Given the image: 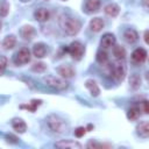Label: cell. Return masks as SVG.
Listing matches in <instances>:
<instances>
[{"mask_svg": "<svg viewBox=\"0 0 149 149\" xmlns=\"http://www.w3.org/2000/svg\"><path fill=\"white\" fill-rule=\"evenodd\" d=\"M12 127H13V129H14L15 132H17L19 134H23V133L27 130V125H26V122H24L22 119H19V118L12 120Z\"/></svg>", "mask_w": 149, "mask_h": 149, "instance_id": "13", "label": "cell"}, {"mask_svg": "<svg viewBox=\"0 0 149 149\" xmlns=\"http://www.w3.org/2000/svg\"><path fill=\"white\" fill-rule=\"evenodd\" d=\"M142 3L144 6V8H148V0H142Z\"/></svg>", "mask_w": 149, "mask_h": 149, "instance_id": "35", "label": "cell"}, {"mask_svg": "<svg viewBox=\"0 0 149 149\" xmlns=\"http://www.w3.org/2000/svg\"><path fill=\"white\" fill-rule=\"evenodd\" d=\"M45 1H49V0H45Z\"/></svg>", "mask_w": 149, "mask_h": 149, "instance_id": "37", "label": "cell"}, {"mask_svg": "<svg viewBox=\"0 0 149 149\" xmlns=\"http://www.w3.org/2000/svg\"><path fill=\"white\" fill-rule=\"evenodd\" d=\"M58 74H61L63 78H72L74 76V70L70 65H61L57 69Z\"/></svg>", "mask_w": 149, "mask_h": 149, "instance_id": "17", "label": "cell"}, {"mask_svg": "<svg viewBox=\"0 0 149 149\" xmlns=\"http://www.w3.org/2000/svg\"><path fill=\"white\" fill-rule=\"evenodd\" d=\"M113 56L118 59V61H121L126 57V50L121 45H113Z\"/></svg>", "mask_w": 149, "mask_h": 149, "instance_id": "23", "label": "cell"}, {"mask_svg": "<svg viewBox=\"0 0 149 149\" xmlns=\"http://www.w3.org/2000/svg\"><path fill=\"white\" fill-rule=\"evenodd\" d=\"M86 147L95 149V148H111L112 146L111 144H106V143H99V142H95V141H88Z\"/></svg>", "mask_w": 149, "mask_h": 149, "instance_id": "27", "label": "cell"}, {"mask_svg": "<svg viewBox=\"0 0 149 149\" xmlns=\"http://www.w3.org/2000/svg\"><path fill=\"white\" fill-rule=\"evenodd\" d=\"M55 147L61 149H81L83 146L74 140H61L55 143Z\"/></svg>", "mask_w": 149, "mask_h": 149, "instance_id": "7", "label": "cell"}, {"mask_svg": "<svg viewBox=\"0 0 149 149\" xmlns=\"http://www.w3.org/2000/svg\"><path fill=\"white\" fill-rule=\"evenodd\" d=\"M8 12H9V6H8V3H1L0 5V16H7V14H8Z\"/></svg>", "mask_w": 149, "mask_h": 149, "instance_id": "30", "label": "cell"}, {"mask_svg": "<svg viewBox=\"0 0 149 149\" xmlns=\"http://www.w3.org/2000/svg\"><path fill=\"white\" fill-rule=\"evenodd\" d=\"M63 29L68 35H77L81 28V24L79 22V20L74 19V17H65L62 22Z\"/></svg>", "mask_w": 149, "mask_h": 149, "instance_id": "2", "label": "cell"}, {"mask_svg": "<svg viewBox=\"0 0 149 149\" xmlns=\"http://www.w3.org/2000/svg\"><path fill=\"white\" fill-rule=\"evenodd\" d=\"M144 42L148 43V30L144 31Z\"/></svg>", "mask_w": 149, "mask_h": 149, "instance_id": "34", "label": "cell"}, {"mask_svg": "<svg viewBox=\"0 0 149 149\" xmlns=\"http://www.w3.org/2000/svg\"><path fill=\"white\" fill-rule=\"evenodd\" d=\"M104 12H105L108 16L114 17V16H116V15L120 13V7H119L116 3H108V5L105 6Z\"/></svg>", "mask_w": 149, "mask_h": 149, "instance_id": "19", "label": "cell"}, {"mask_svg": "<svg viewBox=\"0 0 149 149\" xmlns=\"http://www.w3.org/2000/svg\"><path fill=\"white\" fill-rule=\"evenodd\" d=\"M140 112H141V111H140L139 107H136V106L130 107V108L128 109V112H127V118H128L129 120H132V121H135V120H137V119L140 118V115H141Z\"/></svg>", "mask_w": 149, "mask_h": 149, "instance_id": "25", "label": "cell"}, {"mask_svg": "<svg viewBox=\"0 0 149 149\" xmlns=\"http://www.w3.org/2000/svg\"><path fill=\"white\" fill-rule=\"evenodd\" d=\"M31 69H33V71H35V72H44L45 69H47V64L43 63V62H37V63H35V64L33 65Z\"/></svg>", "mask_w": 149, "mask_h": 149, "instance_id": "28", "label": "cell"}, {"mask_svg": "<svg viewBox=\"0 0 149 149\" xmlns=\"http://www.w3.org/2000/svg\"><path fill=\"white\" fill-rule=\"evenodd\" d=\"M33 54L36 58H43L47 54V47L44 43H36L33 47Z\"/></svg>", "mask_w": 149, "mask_h": 149, "instance_id": "16", "label": "cell"}, {"mask_svg": "<svg viewBox=\"0 0 149 149\" xmlns=\"http://www.w3.org/2000/svg\"><path fill=\"white\" fill-rule=\"evenodd\" d=\"M43 80H44V83L48 86H50V87H52V88H55L57 91L66 90L68 86H69V84L64 79L58 78V77H55V76H45L43 78Z\"/></svg>", "mask_w": 149, "mask_h": 149, "instance_id": "3", "label": "cell"}, {"mask_svg": "<svg viewBox=\"0 0 149 149\" xmlns=\"http://www.w3.org/2000/svg\"><path fill=\"white\" fill-rule=\"evenodd\" d=\"M136 133L140 137L147 139L149 136V122L148 121H141L136 126Z\"/></svg>", "mask_w": 149, "mask_h": 149, "instance_id": "11", "label": "cell"}, {"mask_svg": "<svg viewBox=\"0 0 149 149\" xmlns=\"http://www.w3.org/2000/svg\"><path fill=\"white\" fill-rule=\"evenodd\" d=\"M20 34H21V36H22L23 40L30 41V40L35 36V29H34V27H31V26H23V27L21 28Z\"/></svg>", "mask_w": 149, "mask_h": 149, "instance_id": "14", "label": "cell"}, {"mask_svg": "<svg viewBox=\"0 0 149 149\" xmlns=\"http://www.w3.org/2000/svg\"><path fill=\"white\" fill-rule=\"evenodd\" d=\"M29 61H30V51H29L28 48H22V49H20V50L16 52L15 57H14V62H15V64H17V65L27 64Z\"/></svg>", "mask_w": 149, "mask_h": 149, "instance_id": "6", "label": "cell"}, {"mask_svg": "<svg viewBox=\"0 0 149 149\" xmlns=\"http://www.w3.org/2000/svg\"><path fill=\"white\" fill-rule=\"evenodd\" d=\"M47 125H48V128L56 134H62L68 129V125L65 120L56 114H51L47 118Z\"/></svg>", "mask_w": 149, "mask_h": 149, "instance_id": "1", "label": "cell"}, {"mask_svg": "<svg viewBox=\"0 0 149 149\" xmlns=\"http://www.w3.org/2000/svg\"><path fill=\"white\" fill-rule=\"evenodd\" d=\"M85 133H86V128L85 127H78V128L74 129V135L77 137H83L85 135Z\"/></svg>", "mask_w": 149, "mask_h": 149, "instance_id": "31", "label": "cell"}, {"mask_svg": "<svg viewBox=\"0 0 149 149\" xmlns=\"http://www.w3.org/2000/svg\"><path fill=\"white\" fill-rule=\"evenodd\" d=\"M100 44L104 49H108V48H112L114 44H115V36L111 33H106L102 37H101V41H100Z\"/></svg>", "mask_w": 149, "mask_h": 149, "instance_id": "10", "label": "cell"}, {"mask_svg": "<svg viewBox=\"0 0 149 149\" xmlns=\"http://www.w3.org/2000/svg\"><path fill=\"white\" fill-rule=\"evenodd\" d=\"M85 87L90 91V93H91L92 97H98L100 94V88H99L97 81L93 80V79H87L85 81Z\"/></svg>", "mask_w": 149, "mask_h": 149, "instance_id": "12", "label": "cell"}, {"mask_svg": "<svg viewBox=\"0 0 149 149\" xmlns=\"http://www.w3.org/2000/svg\"><path fill=\"white\" fill-rule=\"evenodd\" d=\"M16 44V37L14 35H8L5 37L3 42H2V45L6 50H9V49H13Z\"/></svg>", "mask_w": 149, "mask_h": 149, "instance_id": "22", "label": "cell"}, {"mask_svg": "<svg viewBox=\"0 0 149 149\" xmlns=\"http://www.w3.org/2000/svg\"><path fill=\"white\" fill-rule=\"evenodd\" d=\"M87 12L90 13H95L99 10L100 8V0H86V5H85Z\"/></svg>", "mask_w": 149, "mask_h": 149, "instance_id": "21", "label": "cell"}, {"mask_svg": "<svg viewBox=\"0 0 149 149\" xmlns=\"http://www.w3.org/2000/svg\"><path fill=\"white\" fill-rule=\"evenodd\" d=\"M62 1H65V0H62Z\"/></svg>", "mask_w": 149, "mask_h": 149, "instance_id": "38", "label": "cell"}, {"mask_svg": "<svg viewBox=\"0 0 149 149\" xmlns=\"http://www.w3.org/2000/svg\"><path fill=\"white\" fill-rule=\"evenodd\" d=\"M95 59H97V62H98L99 64H101V65H104L105 63H107V62H108V55H107L106 50H102V49L98 50L97 56H95Z\"/></svg>", "mask_w": 149, "mask_h": 149, "instance_id": "26", "label": "cell"}, {"mask_svg": "<svg viewBox=\"0 0 149 149\" xmlns=\"http://www.w3.org/2000/svg\"><path fill=\"white\" fill-rule=\"evenodd\" d=\"M6 68H7V57L6 56H0V76L3 74Z\"/></svg>", "mask_w": 149, "mask_h": 149, "instance_id": "29", "label": "cell"}, {"mask_svg": "<svg viewBox=\"0 0 149 149\" xmlns=\"http://www.w3.org/2000/svg\"><path fill=\"white\" fill-rule=\"evenodd\" d=\"M140 111L143 112V114H148L149 113V109H148V101L147 100H143L141 104H140Z\"/></svg>", "mask_w": 149, "mask_h": 149, "instance_id": "32", "label": "cell"}, {"mask_svg": "<svg viewBox=\"0 0 149 149\" xmlns=\"http://www.w3.org/2000/svg\"><path fill=\"white\" fill-rule=\"evenodd\" d=\"M129 86H130L133 90L140 88V86H141V77H140L137 73H133V74L129 77Z\"/></svg>", "mask_w": 149, "mask_h": 149, "instance_id": "24", "label": "cell"}, {"mask_svg": "<svg viewBox=\"0 0 149 149\" xmlns=\"http://www.w3.org/2000/svg\"><path fill=\"white\" fill-rule=\"evenodd\" d=\"M41 104H42V100H40V99H33V100H30V102H28L26 105H21L20 108L21 109H27L28 112H35Z\"/></svg>", "mask_w": 149, "mask_h": 149, "instance_id": "20", "label": "cell"}, {"mask_svg": "<svg viewBox=\"0 0 149 149\" xmlns=\"http://www.w3.org/2000/svg\"><path fill=\"white\" fill-rule=\"evenodd\" d=\"M123 40L129 43V44H133L135 43L137 40H139V34L136 33V30L134 29H127L125 33H123Z\"/></svg>", "mask_w": 149, "mask_h": 149, "instance_id": "15", "label": "cell"}, {"mask_svg": "<svg viewBox=\"0 0 149 149\" xmlns=\"http://www.w3.org/2000/svg\"><path fill=\"white\" fill-rule=\"evenodd\" d=\"M34 17L38 21V22H47L49 19H50V12L47 9V8H37L35 12H34Z\"/></svg>", "mask_w": 149, "mask_h": 149, "instance_id": "9", "label": "cell"}, {"mask_svg": "<svg viewBox=\"0 0 149 149\" xmlns=\"http://www.w3.org/2000/svg\"><path fill=\"white\" fill-rule=\"evenodd\" d=\"M147 50L143 49V48H137L133 51L132 54V62L135 63V64H142L146 59H147Z\"/></svg>", "mask_w": 149, "mask_h": 149, "instance_id": "8", "label": "cell"}, {"mask_svg": "<svg viewBox=\"0 0 149 149\" xmlns=\"http://www.w3.org/2000/svg\"><path fill=\"white\" fill-rule=\"evenodd\" d=\"M126 76V68L122 63L118 62L115 64H112V73L111 77L115 79L116 81H122Z\"/></svg>", "mask_w": 149, "mask_h": 149, "instance_id": "5", "label": "cell"}, {"mask_svg": "<svg viewBox=\"0 0 149 149\" xmlns=\"http://www.w3.org/2000/svg\"><path fill=\"white\" fill-rule=\"evenodd\" d=\"M104 26H105V23H104L102 19H100V17H94V19H92V20L90 21V28H91V30L94 31V33L100 31V30L104 28Z\"/></svg>", "mask_w": 149, "mask_h": 149, "instance_id": "18", "label": "cell"}, {"mask_svg": "<svg viewBox=\"0 0 149 149\" xmlns=\"http://www.w3.org/2000/svg\"><path fill=\"white\" fill-rule=\"evenodd\" d=\"M1 26H2V23H1V22H0V29H1Z\"/></svg>", "mask_w": 149, "mask_h": 149, "instance_id": "36", "label": "cell"}, {"mask_svg": "<svg viewBox=\"0 0 149 149\" xmlns=\"http://www.w3.org/2000/svg\"><path fill=\"white\" fill-rule=\"evenodd\" d=\"M6 137L8 139V141H10V142H13V143H16V142H17V139H16L15 136H13V135H7Z\"/></svg>", "mask_w": 149, "mask_h": 149, "instance_id": "33", "label": "cell"}, {"mask_svg": "<svg viewBox=\"0 0 149 149\" xmlns=\"http://www.w3.org/2000/svg\"><path fill=\"white\" fill-rule=\"evenodd\" d=\"M66 51L71 55V57L73 58V59H77V61H79L83 56H84V52H85V47L80 43V42H78V41H74V42H72L68 48H66Z\"/></svg>", "mask_w": 149, "mask_h": 149, "instance_id": "4", "label": "cell"}]
</instances>
